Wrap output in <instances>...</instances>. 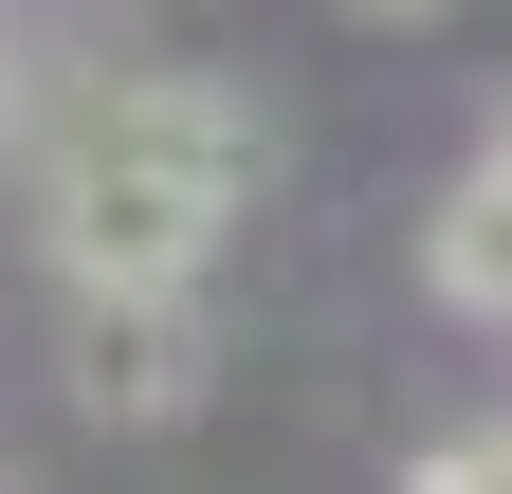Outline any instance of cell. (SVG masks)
I'll return each instance as SVG.
<instances>
[{
    "mask_svg": "<svg viewBox=\"0 0 512 494\" xmlns=\"http://www.w3.org/2000/svg\"><path fill=\"white\" fill-rule=\"evenodd\" d=\"M256 147L275 129H256L238 74H183V55L165 74H92L55 110V147H37V257H55V293H202Z\"/></svg>",
    "mask_w": 512,
    "mask_h": 494,
    "instance_id": "1",
    "label": "cell"
},
{
    "mask_svg": "<svg viewBox=\"0 0 512 494\" xmlns=\"http://www.w3.org/2000/svg\"><path fill=\"white\" fill-rule=\"evenodd\" d=\"M476 165H512V92H494V147H476Z\"/></svg>",
    "mask_w": 512,
    "mask_h": 494,
    "instance_id": "5",
    "label": "cell"
},
{
    "mask_svg": "<svg viewBox=\"0 0 512 494\" xmlns=\"http://www.w3.org/2000/svg\"><path fill=\"white\" fill-rule=\"evenodd\" d=\"M348 19H458V0H348Z\"/></svg>",
    "mask_w": 512,
    "mask_h": 494,
    "instance_id": "4",
    "label": "cell"
},
{
    "mask_svg": "<svg viewBox=\"0 0 512 494\" xmlns=\"http://www.w3.org/2000/svg\"><path fill=\"white\" fill-rule=\"evenodd\" d=\"M421 275H439V312L512 330V165H458V183H439V220H421Z\"/></svg>",
    "mask_w": 512,
    "mask_h": 494,
    "instance_id": "3",
    "label": "cell"
},
{
    "mask_svg": "<svg viewBox=\"0 0 512 494\" xmlns=\"http://www.w3.org/2000/svg\"><path fill=\"white\" fill-rule=\"evenodd\" d=\"M74 403L92 421H183L202 403V366H220V330H202V293H74Z\"/></svg>",
    "mask_w": 512,
    "mask_h": 494,
    "instance_id": "2",
    "label": "cell"
}]
</instances>
